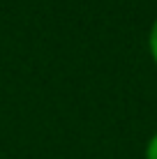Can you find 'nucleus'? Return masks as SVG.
<instances>
[{
	"mask_svg": "<svg viewBox=\"0 0 157 159\" xmlns=\"http://www.w3.org/2000/svg\"><path fill=\"white\" fill-rule=\"evenodd\" d=\"M148 46H150V56H153L155 65H157V19L150 25V35H148Z\"/></svg>",
	"mask_w": 157,
	"mask_h": 159,
	"instance_id": "1",
	"label": "nucleus"
},
{
	"mask_svg": "<svg viewBox=\"0 0 157 159\" xmlns=\"http://www.w3.org/2000/svg\"><path fill=\"white\" fill-rule=\"evenodd\" d=\"M145 159H157V131L150 136L148 145H145Z\"/></svg>",
	"mask_w": 157,
	"mask_h": 159,
	"instance_id": "2",
	"label": "nucleus"
}]
</instances>
